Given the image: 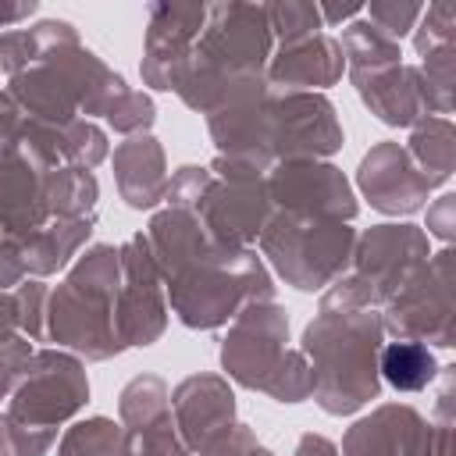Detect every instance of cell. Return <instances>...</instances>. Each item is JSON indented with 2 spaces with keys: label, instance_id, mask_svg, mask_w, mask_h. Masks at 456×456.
<instances>
[{
  "label": "cell",
  "instance_id": "obj_6",
  "mask_svg": "<svg viewBox=\"0 0 456 456\" xmlns=\"http://www.w3.org/2000/svg\"><path fill=\"white\" fill-rule=\"evenodd\" d=\"M128 82L78 39V28L57 39L39 61L7 78V96L36 121L68 125L75 118H107Z\"/></svg>",
  "mask_w": 456,
  "mask_h": 456
},
{
  "label": "cell",
  "instance_id": "obj_39",
  "mask_svg": "<svg viewBox=\"0 0 456 456\" xmlns=\"http://www.w3.org/2000/svg\"><path fill=\"white\" fill-rule=\"evenodd\" d=\"M207 182H210V167L182 164V167L171 175V182H167V196H164V203H167V207H178V210H192L196 200L203 196Z\"/></svg>",
  "mask_w": 456,
  "mask_h": 456
},
{
  "label": "cell",
  "instance_id": "obj_10",
  "mask_svg": "<svg viewBox=\"0 0 456 456\" xmlns=\"http://www.w3.org/2000/svg\"><path fill=\"white\" fill-rule=\"evenodd\" d=\"M289 314L267 299L239 310L221 338V370L249 392H264L289 353Z\"/></svg>",
  "mask_w": 456,
  "mask_h": 456
},
{
  "label": "cell",
  "instance_id": "obj_49",
  "mask_svg": "<svg viewBox=\"0 0 456 456\" xmlns=\"http://www.w3.org/2000/svg\"><path fill=\"white\" fill-rule=\"evenodd\" d=\"M249 456H274V452H271V449H264V445H256V449H253Z\"/></svg>",
  "mask_w": 456,
  "mask_h": 456
},
{
  "label": "cell",
  "instance_id": "obj_17",
  "mask_svg": "<svg viewBox=\"0 0 456 456\" xmlns=\"http://www.w3.org/2000/svg\"><path fill=\"white\" fill-rule=\"evenodd\" d=\"M118 424L128 456H192L175 428L171 388L160 374H135L121 388Z\"/></svg>",
  "mask_w": 456,
  "mask_h": 456
},
{
  "label": "cell",
  "instance_id": "obj_19",
  "mask_svg": "<svg viewBox=\"0 0 456 456\" xmlns=\"http://www.w3.org/2000/svg\"><path fill=\"white\" fill-rule=\"evenodd\" d=\"M171 413H175V428L192 456H200L203 449L221 442L239 424L235 392H232L228 378L210 374V370L189 374L171 388Z\"/></svg>",
  "mask_w": 456,
  "mask_h": 456
},
{
  "label": "cell",
  "instance_id": "obj_47",
  "mask_svg": "<svg viewBox=\"0 0 456 456\" xmlns=\"http://www.w3.org/2000/svg\"><path fill=\"white\" fill-rule=\"evenodd\" d=\"M292 456H338V445L317 431H306V435H299Z\"/></svg>",
  "mask_w": 456,
  "mask_h": 456
},
{
  "label": "cell",
  "instance_id": "obj_43",
  "mask_svg": "<svg viewBox=\"0 0 456 456\" xmlns=\"http://www.w3.org/2000/svg\"><path fill=\"white\" fill-rule=\"evenodd\" d=\"M256 445H260L256 431H253L249 424H242V420H239V424H235L221 442H214V445H210V449H203L200 456H249Z\"/></svg>",
  "mask_w": 456,
  "mask_h": 456
},
{
  "label": "cell",
  "instance_id": "obj_32",
  "mask_svg": "<svg viewBox=\"0 0 456 456\" xmlns=\"http://www.w3.org/2000/svg\"><path fill=\"white\" fill-rule=\"evenodd\" d=\"M264 7H267V25H271L274 46H289V43L324 32L321 11L314 0H278V4H264Z\"/></svg>",
  "mask_w": 456,
  "mask_h": 456
},
{
  "label": "cell",
  "instance_id": "obj_45",
  "mask_svg": "<svg viewBox=\"0 0 456 456\" xmlns=\"http://www.w3.org/2000/svg\"><path fill=\"white\" fill-rule=\"evenodd\" d=\"M317 11H321V25L324 28H346L349 21H356V18H363V4H317Z\"/></svg>",
  "mask_w": 456,
  "mask_h": 456
},
{
  "label": "cell",
  "instance_id": "obj_8",
  "mask_svg": "<svg viewBox=\"0 0 456 456\" xmlns=\"http://www.w3.org/2000/svg\"><path fill=\"white\" fill-rule=\"evenodd\" d=\"M456 253L442 246L431 253L381 306V331L392 338H413L431 349L456 346Z\"/></svg>",
  "mask_w": 456,
  "mask_h": 456
},
{
  "label": "cell",
  "instance_id": "obj_20",
  "mask_svg": "<svg viewBox=\"0 0 456 456\" xmlns=\"http://www.w3.org/2000/svg\"><path fill=\"white\" fill-rule=\"evenodd\" d=\"M53 164L28 150L14 146L0 153V232L4 235H28L50 221L46 207V175Z\"/></svg>",
  "mask_w": 456,
  "mask_h": 456
},
{
  "label": "cell",
  "instance_id": "obj_18",
  "mask_svg": "<svg viewBox=\"0 0 456 456\" xmlns=\"http://www.w3.org/2000/svg\"><path fill=\"white\" fill-rule=\"evenodd\" d=\"M356 189L374 210L388 217H410L428 203L438 185L410 160L403 142L385 139L363 153L356 167Z\"/></svg>",
  "mask_w": 456,
  "mask_h": 456
},
{
  "label": "cell",
  "instance_id": "obj_34",
  "mask_svg": "<svg viewBox=\"0 0 456 456\" xmlns=\"http://www.w3.org/2000/svg\"><path fill=\"white\" fill-rule=\"evenodd\" d=\"M264 395H271L274 403H303L314 395V374H310V363L299 349H289L281 367L274 370V378L267 381Z\"/></svg>",
  "mask_w": 456,
  "mask_h": 456
},
{
  "label": "cell",
  "instance_id": "obj_5",
  "mask_svg": "<svg viewBox=\"0 0 456 456\" xmlns=\"http://www.w3.org/2000/svg\"><path fill=\"white\" fill-rule=\"evenodd\" d=\"M118 285H121V253L110 242L86 246L64 281L46 296V342L68 349L78 360L103 363L125 353L118 335Z\"/></svg>",
  "mask_w": 456,
  "mask_h": 456
},
{
  "label": "cell",
  "instance_id": "obj_12",
  "mask_svg": "<svg viewBox=\"0 0 456 456\" xmlns=\"http://www.w3.org/2000/svg\"><path fill=\"white\" fill-rule=\"evenodd\" d=\"M121 285H118V335L125 349H146L167 331V296L142 232L121 246Z\"/></svg>",
  "mask_w": 456,
  "mask_h": 456
},
{
  "label": "cell",
  "instance_id": "obj_38",
  "mask_svg": "<svg viewBox=\"0 0 456 456\" xmlns=\"http://www.w3.org/2000/svg\"><path fill=\"white\" fill-rule=\"evenodd\" d=\"M57 445V431H36L0 413V456H46Z\"/></svg>",
  "mask_w": 456,
  "mask_h": 456
},
{
  "label": "cell",
  "instance_id": "obj_7",
  "mask_svg": "<svg viewBox=\"0 0 456 456\" xmlns=\"http://www.w3.org/2000/svg\"><path fill=\"white\" fill-rule=\"evenodd\" d=\"M256 246L267 271H274L285 285L299 292H324L349 271L356 228L353 221H335L321 214L274 210Z\"/></svg>",
  "mask_w": 456,
  "mask_h": 456
},
{
  "label": "cell",
  "instance_id": "obj_41",
  "mask_svg": "<svg viewBox=\"0 0 456 456\" xmlns=\"http://www.w3.org/2000/svg\"><path fill=\"white\" fill-rule=\"evenodd\" d=\"M424 235L431 239H438L442 246H452V239H456V196L452 192H442L431 207H428V221H424Z\"/></svg>",
  "mask_w": 456,
  "mask_h": 456
},
{
  "label": "cell",
  "instance_id": "obj_35",
  "mask_svg": "<svg viewBox=\"0 0 456 456\" xmlns=\"http://www.w3.org/2000/svg\"><path fill=\"white\" fill-rule=\"evenodd\" d=\"M420 11H424L420 0H370V4H363V18H367L381 36H388L392 43H399L403 36L413 32Z\"/></svg>",
  "mask_w": 456,
  "mask_h": 456
},
{
  "label": "cell",
  "instance_id": "obj_44",
  "mask_svg": "<svg viewBox=\"0 0 456 456\" xmlns=\"http://www.w3.org/2000/svg\"><path fill=\"white\" fill-rule=\"evenodd\" d=\"M21 132H25V110L7 93H0V153L14 150L21 142Z\"/></svg>",
  "mask_w": 456,
  "mask_h": 456
},
{
  "label": "cell",
  "instance_id": "obj_29",
  "mask_svg": "<svg viewBox=\"0 0 456 456\" xmlns=\"http://www.w3.org/2000/svg\"><path fill=\"white\" fill-rule=\"evenodd\" d=\"M68 32H75L71 21L64 18H43L36 25H25V28H7L0 32V68L11 75H18L21 68H28L32 61H39L57 39H64Z\"/></svg>",
  "mask_w": 456,
  "mask_h": 456
},
{
  "label": "cell",
  "instance_id": "obj_24",
  "mask_svg": "<svg viewBox=\"0 0 456 456\" xmlns=\"http://www.w3.org/2000/svg\"><path fill=\"white\" fill-rule=\"evenodd\" d=\"M93 228H96V217H78V221L53 217V221H46L36 232L18 235V249H21L28 278H50V274L71 267V260L86 249Z\"/></svg>",
  "mask_w": 456,
  "mask_h": 456
},
{
  "label": "cell",
  "instance_id": "obj_9",
  "mask_svg": "<svg viewBox=\"0 0 456 456\" xmlns=\"http://www.w3.org/2000/svg\"><path fill=\"white\" fill-rule=\"evenodd\" d=\"M89 403L86 360L68 349H36L25 363L14 392L7 395V417L36 431H57L75 420Z\"/></svg>",
  "mask_w": 456,
  "mask_h": 456
},
{
  "label": "cell",
  "instance_id": "obj_11",
  "mask_svg": "<svg viewBox=\"0 0 456 456\" xmlns=\"http://www.w3.org/2000/svg\"><path fill=\"white\" fill-rule=\"evenodd\" d=\"M338 456H452V424H435L406 403H381L353 420Z\"/></svg>",
  "mask_w": 456,
  "mask_h": 456
},
{
  "label": "cell",
  "instance_id": "obj_36",
  "mask_svg": "<svg viewBox=\"0 0 456 456\" xmlns=\"http://www.w3.org/2000/svg\"><path fill=\"white\" fill-rule=\"evenodd\" d=\"M103 121H107L114 132H121V135H142V132L153 128V121H157V107H153L150 93L128 86V89L114 100V107L107 110Z\"/></svg>",
  "mask_w": 456,
  "mask_h": 456
},
{
  "label": "cell",
  "instance_id": "obj_37",
  "mask_svg": "<svg viewBox=\"0 0 456 456\" xmlns=\"http://www.w3.org/2000/svg\"><path fill=\"white\" fill-rule=\"evenodd\" d=\"M46 281L43 278H25L14 289V306H18V331L28 342H46Z\"/></svg>",
  "mask_w": 456,
  "mask_h": 456
},
{
  "label": "cell",
  "instance_id": "obj_23",
  "mask_svg": "<svg viewBox=\"0 0 456 456\" xmlns=\"http://www.w3.org/2000/svg\"><path fill=\"white\" fill-rule=\"evenodd\" d=\"M110 164H114L118 192L132 210H153L164 203L171 171H167V157H164V146L157 142V135H150V132L128 135L125 142L114 146Z\"/></svg>",
  "mask_w": 456,
  "mask_h": 456
},
{
  "label": "cell",
  "instance_id": "obj_46",
  "mask_svg": "<svg viewBox=\"0 0 456 456\" xmlns=\"http://www.w3.org/2000/svg\"><path fill=\"white\" fill-rule=\"evenodd\" d=\"M39 11L36 0H0V28H18L21 21H28Z\"/></svg>",
  "mask_w": 456,
  "mask_h": 456
},
{
  "label": "cell",
  "instance_id": "obj_30",
  "mask_svg": "<svg viewBox=\"0 0 456 456\" xmlns=\"http://www.w3.org/2000/svg\"><path fill=\"white\" fill-rule=\"evenodd\" d=\"M57 456H128L121 424H114L110 417L75 420L71 428H64V435L57 442Z\"/></svg>",
  "mask_w": 456,
  "mask_h": 456
},
{
  "label": "cell",
  "instance_id": "obj_27",
  "mask_svg": "<svg viewBox=\"0 0 456 456\" xmlns=\"http://www.w3.org/2000/svg\"><path fill=\"white\" fill-rule=\"evenodd\" d=\"M410 160L435 182V185H445L456 171V128L449 118H424L410 128V139L403 142Z\"/></svg>",
  "mask_w": 456,
  "mask_h": 456
},
{
  "label": "cell",
  "instance_id": "obj_22",
  "mask_svg": "<svg viewBox=\"0 0 456 456\" xmlns=\"http://www.w3.org/2000/svg\"><path fill=\"white\" fill-rule=\"evenodd\" d=\"M356 86V96L363 100V107L381 121V125H392V128H413L417 121L431 118L435 114V103H431V93H428V82L420 75L417 64H395V68H385L378 75H367Z\"/></svg>",
  "mask_w": 456,
  "mask_h": 456
},
{
  "label": "cell",
  "instance_id": "obj_15",
  "mask_svg": "<svg viewBox=\"0 0 456 456\" xmlns=\"http://www.w3.org/2000/svg\"><path fill=\"white\" fill-rule=\"evenodd\" d=\"M264 185H267V196H271L274 210L321 214V217H335V221H353L356 210H360L349 178L331 160H285V164H274L267 171Z\"/></svg>",
  "mask_w": 456,
  "mask_h": 456
},
{
  "label": "cell",
  "instance_id": "obj_42",
  "mask_svg": "<svg viewBox=\"0 0 456 456\" xmlns=\"http://www.w3.org/2000/svg\"><path fill=\"white\" fill-rule=\"evenodd\" d=\"M25 278H28V271H25L18 239L4 235V239H0V292H14Z\"/></svg>",
  "mask_w": 456,
  "mask_h": 456
},
{
  "label": "cell",
  "instance_id": "obj_48",
  "mask_svg": "<svg viewBox=\"0 0 456 456\" xmlns=\"http://www.w3.org/2000/svg\"><path fill=\"white\" fill-rule=\"evenodd\" d=\"M18 331V306H14V292H0V346L11 342Z\"/></svg>",
  "mask_w": 456,
  "mask_h": 456
},
{
  "label": "cell",
  "instance_id": "obj_14",
  "mask_svg": "<svg viewBox=\"0 0 456 456\" xmlns=\"http://www.w3.org/2000/svg\"><path fill=\"white\" fill-rule=\"evenodd\" d=\"M189 214H196L217 242L253 249L264 224L274 214V203L267 196L264 178H232L210 171V182Z\"/></svg>",
  "mask_w": 456,
  "mask_h": 456
},
{
  "label": "cell",
  "instance_id": "obj_2",
  "mask_svg": "<svg viewBox=\"0 0 456 456\" xmlns=\"http://www.w3.org/2000/svg\"><path fill=\"white\" fill-rule=\"evenodd\" d=\"M207 132L217 146L214 160L256 178L285 160H328L346 142L324 93H285L267 82L207 114Z\"/></svg>",
  "mask_w": 456,
  "mask_h": 456
},
{
  "label": "cell",
  "instance_id": "obj_1",
  "mask_svg": "<svg viewBox=\"0 0 456 456\" xmlns=\"http://www.w3.org/2000/svg\"><path fill=\"white\" fill-rule=\"evenodd\" d=\"M167 310L192 331L228 328L249 303L274 299V278L256 249L217 242L189 210L164 207L146 224Z\"/></svg>",
  "mask_w": 456,
  "mask_h": 456
},
{
  "label": "cell",
  "instance_id": "obj_40",
  "mask_svg": "<svg viewBox=\"0 0 456 456\" xmlns=\"http://www.w3.org/2000/svg\"><path fill=\"white\" fill-rule=\"evenodd\" d=\"M32 353H36V342H28L25 335H14L11 342L0 346V399H7L14 392V385L25 370V363L32 360Z\"/></svg>",
  "mask_w": 456,
  "mask_h": 456
},
{
  "label": "cell",
  "instance_id": "obj_13",
  "mask_svg": "<svg viewBox=\"0 0 456 456\" xmlns=\"http://www.w3.org/2000/svg\"><path fill=\"white\" fill-rule=\"evenodd\" d=\"M428 256H431V239L424 235V228L410 221H388L356 235L349 274H356L370 289L374 306H381Z\"/></svg>",
  "mask_w": 456,
  "mask_h": 456
},
{
  "label": "cell",
  "instance_id": "obj_4",
  "mask_svg": "<svg viewBox=\"0 0 456 456\" xmlns=\"http://www.w3.org/2000/svg\"><path fill=\"white\" fill-rule=\"evenodd\" d=\"M385 331L381 314L367 310H317L303 328L299 353L314 374V403L328 417H349L381 395L378 353Z\"/></svg>",
  "mask_w": 456,
  "mask_h": 456
},
{
  "label": "cell",
  "instance_id": "obj_31",
  "mask_svg": "<svg viewBox=\"0 0 456 456\" xmlns=\"http://www.w3.org/2000/svg\"><path fill=\"white\" fill-rule=\"evenodd\" d=\"M107 157H110V142H107V132L96 121L75 118L61 128V164L96 171Z\"/></svg>",
  "mask_w": 456,
  "mask_h": 456
},
{
  "label": "cell",
  "instance_id": "obj_16",
  "mask_svg": "<svg viewBox=\"0 0 456 456\" xmlns=\"http://www.w3.org/2000/svg\"><path fill=\"white\" fill-rule=\"evenodd\" d=\"M207 4H150L146 7V32H142V61L139 75L142 86L175 93V82L203 32Z\"/></svg>",
  "mask_w": 456,
  "mask_h": 456
},
{
  "label": "cell",
  "instance_id": "obj_50",
  "mask_svg": "<svg viewBox=\"0 0 456 456\" xmlns=\"http://www.w3.org/2000/svg\"><path fill=\"white\" fill-rule=\"evenodd\" d=\"M0 239H4V232H0Z\"/></svg>",
  "mask_w": 456,
  "mask_h": 456
},
{
  "label": "cell",
  "instance_id": "obj_3",
  "mask_svg": "<svg viewBox=\"0 0 456 456\" xmlns=\"http://www.w3.org/2000/svg\"><path fill=\"white\" fill-rule=\"evenodd\" d=\"M271 53L274 39L264 4H207L203 32L175 82V96L196 114H214L267 82Z\"/></svg>",
  "mask_w": 456,
  "mask_h": 456
},
{
  "label": "cell",
  "instance_id": "obj_28",
  "mask_svg": "<svg viewBox=\"0 0 456 456\" xmlns=\"http://www.w3.org/2000/svg\"><path fill=\"white\" fill-rule=\"evenodd\" d=\"M96 200H100V182L93 171L82 167H53L46 175V207H50V221H78V217H96Z\"/></svg>",
  "mask_w": 456,
  "mask_h": 456
},
{
  "label": "cell",
  "instance_id": "obj_21",
  "mask_svg": "<svg viewBox=\"0 0 456 456\" xmlns=\"http://www.w3.org/2000/svg\"><path fill=\"white\" fill-rule=\"evenodd\" d=\"M342 75H346V57L338 39L328 32H317L289 46H274L264 71L267 86L285 93H324L328 86L342 82Z\"/></svg>",
  "mask_w": 456,
  "mask_h": 456
},
{
  "label": "cell",
  "instance_id": "obj_26",
  "mask_svg": "<svg viewBox=\"0 0 456 456\" xmlns=\"http://www.w3.org/2000/svg\"><path fill=\"white\" fill-rule=\"evenodd\" d=\"M338 46H342V57H346V75L349 82H360L367 75H378L385 68H395L403 64V50L399 43H392L388 36H381L367 18H356L342 28L338 36Z\"/></svg>",
  "mask_w": 456,
  "mask_h": 456
},
{
  "label": "cell",
  "instance_id": "obj_33",
  "mask_svg": "<svg viewBox=\"0 0 456 456\" xmlns=\"http://www.w3.org/2000/svg\"><path fill=\"white\" fill-rule=\"evenodd\" d=\"M413 50L417 57L442 50V46H456V4L452 0H435L420 11L417 25H413Z\"/></svg>",
  "mask_w": 456,
  "mask_h": 456
},
{
  "label": "cell",
  "instance_id": "obj_25",
  "mask_svg": "<svg viewBox=\"0 0 456 456\" xmlns=\"http://www.w3.org/2000/svg\"><path fill=\"white\" fill-rule=\"evenodd\" d=\"M438 356L431 346L413 342V338H392L381 342L378 353V378L385 385H392L395 392H424L438 381Z\"/></svg>",
  "mask_w": 456,
  "mask_h": 456
}]
</instances>
